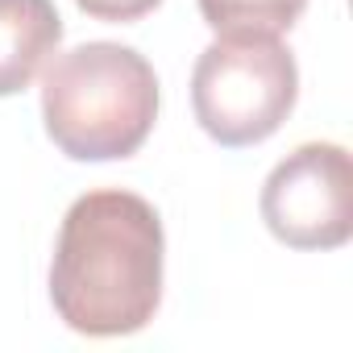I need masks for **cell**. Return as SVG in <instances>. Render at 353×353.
Wrapping results in <instances>:
<instances>
[{
	"label": "cell",
	"mask_w": 353,
	"mask_h": 353,
	"mask_svg": "<svg viewBox=\"0 0 353 353\" xmlns=\"http://www.w3.org/2000/svg\"><path fill=\"white\" fill-rule=\"evenodd\" d=\"M162 221L137 192L79 196L59 229L50 303L79 336L141 332L162 303Z\"/></svg>",
	"instance_id": "obj_1"
},
{
	"label": "cell",
	"mask_w": 353,
	"mask_h": 353,
	"mask_svg": "<svg viewBox=\"0 0 353 353\" xmlns=\"http://www.w3.org/2000/svg\"><path fill=\"white\" fill-rule=\"evenodd\" d=\"M42 121L75 162H112L145 145L158 121V75L133 46L83 42L42 75Z\"/></svg>",
	"instance_id": "obj_2"
},
{
	"label": "cell",
	"mask_w": 353,
	"mask_h": 353,
	"mask_svg": "<svg viewBox=\"0 0 353 353\" xmlns=\"http://www.w3.org/2000/svg\"><path fill=\"white\" fill-rule=\"evenodd\" d=\"M299 100L295 54L279 38L216 34V42L196 59L192 108L200 129L229 145H258L283 129Z\"/></svg>",
	"instance_id": "obj_3"
},
{
	"label": "cell",
	"mask_w": 353,
	"mask_h": 353,
	"mask_svg": "<svg viewBox=\"0 0 353 353\" xmlns=\"http://www.w3.org/2000/svg\"><path fill=\"white\" fill-rule=\"evenodd\" d=\"M262 221L291 250H341L353 237V162L336 141L291 150L262 183Z\"/></svg>",
	"instance_id": "obj_4"
},
{
	"label": "cell",
	"mask_w": 353,
	"mask_h": 353,
	"mask_svg": "<svg viewBox=\"0 0 353 353\" xmlns=\"http://www.w3.org/2000/svg\"><path fill=\"white\" fill-rule=\"evenodd\" d=\"M63 46L54 0H0V96L26 92Z\"/></svg>",
	"instance_id": "obj_5"
},
{
	"label": "cell",
	"mask_w": 353,
	"mask_h": 353,
	"mask_svg": "<svg viewBox=\"0 0 353 353\" xmlns=\"http://www.w3.org/2000/svg\"><path fill=\"white\" fill-rule=\"evenodd\" d=\"M307 9V0H200V17L212 34L283 38Z\"/></svg>",
	"instance_id": "obj_6"
},
{
	"label": "cell",
	"mask_w": 353,
	"mask_h": 353,
	"mask_svg": "<svg viewBox=\"0 0 353 353\" xmlns=\"http://www.w3.org/2000/svg\"><path fill=\"white\" fill-rule=\"evenodd\" d=\"M79 13H88L92 21H112V26H129L150 17L162 0H75Z\"/></svg>",
	"instance_id": "obj_7"
}]
</instances>
